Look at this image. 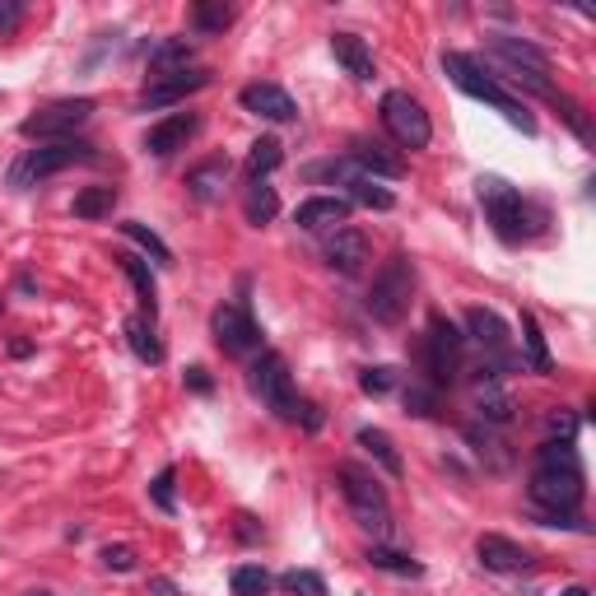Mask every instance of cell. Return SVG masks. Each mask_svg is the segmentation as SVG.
I'll use <instances>...</instances> for the list:
<instances>
[{"instance_id":"obj_1","label":"cell","mask_w":596,"mask_h":596,"mask_svg":"<svg viewBox=\"0 0 596 596\" xmlns=\"http://www.w3.org/2000/svg\"><path fill=\"white\" fill-rule=\"evenodd\" d=\"M443 75L457 84L466 98H480V103H489L494 112H503V117H508V122H513L522 136H536V117L527 112V103L508 94V89H503L494 75H485V66H480L475 56H466V52H443Z\"/></svg>"},{"instance_id":"obj_2","label":"cell","mask_w":596,"mask_h":596,"mask_svg":"<svg viewBox=\"0 0 596 596\" xmlns=\"http://www.w3.org/2000/svg\"><path fill=\"white\" fill-rule=\"evenodd\" d=\"M475 191H480V205H485V219L494 224V233H499L503 243H527L531 233H536L541 215L531 210L527 196H522L513 182H503V177H480Z\"/></svg>"},{"instance_id":"obj_3","label":"cell","mask_w":596,"mask_h":596,"mask_svg":"<svg viewBox=\"0 0 596 596\" xmlns=\"http://www.w3.org/2000/svg\"><path fill=\"white\" fill-rule=\"evenodd\" d=\"M336 480H340V494H345V503H350L354 517H359V527L387 536V531H392L387 489H382L378 480L364 471V466H354V461H340V466H336Z\"/></svg>"},{"instance_id":"obj_4","label":"cell","mask_w":596,"mask_h":596,"mask_svg":"<svg viewBox=\"0 0 596 596\" xmlns=\"http://www.w3.org/2000/svg\"><path fill=\"white\" fill-rule=\"evenodd\" d=\"M410 294H415V271H410V261L396 252L392 261H382V271L373 275V289H368V312H373V322L396 326L410 308Z\"/></svg>"},{"instance_id":"obj_5","label":"cell","mask_w":596,"mask_h":596,"mask_svg":"<svg viewBox=\"0 0 596 596\" xmlns=\"http://www.w3.org/2000/svg\"><path fill=\"white\" fill-rule=\"evenodd\" d=\"M75 163H94V145L89 140H52V145H38L28 149L24 159L10 168V187H33V182H42V177L61 173V168H75Z\"/></svg>"},{"instance_id":"obj_6","label":"cell","mask_w":596,"mask_h":596,"mask_svg":"<svg viewBox=\"0 0 596 596\" xmlns=\"http://www.w3.org/2000/svg\"><path fill=\"white\" fill-rule=\"evenodd\" d=\"M94 98H56V103H47V108H38L33 117H24L19 122V136L24 140H70L75 131H80L89 117H94Z\"/></svg>"},{"instance_id":"obj_7","label":"cell","mask_w":596,"mask_h":596,"mask_svg":"<svg viewBox=\"0 0 596 596\" xmlns=\"http://www.w3.org/2000/svg\"><path fill=\"white\" fill-rule=\"evenodd\" d=\"M461 345H466V336L457 331V322H447L443 312H434L429 317V336H424V373H429L434 392L452 387V378L461 373Z\"/></svg>"},{"instance_id":"obj_8","label":"cell","mask_w":596,"mask_h":596,"mask_svg":"<svg viewBox=\"0 0 596 596\" xmlns=\"http://www.w3.org/2000/svg\"><path fill=\"white\" fill-rule=\"evenodd\" d=\"M382 126H387V136H392L401 149H424L429 140H434L429 112H424V103L420 98H410L406 89L382 94Z\"/></svg>"},{"instance_id":"obj_9","label":"cell","mask_w":596,"mask_h":596,"mask_svg":"<svg viewBox=\"0 0 596 596\" xmlns=\"http://www.w3.org/2000/svg\"><path fill=\"white\" fill-rule=\"evenodd\" d=\"M247 382H252V392L261 396V406L271 410V415H280V420H289L294 415V382H289V364H285V354H275L266 350L257 359V364L247 368Z\"/></svg>"},{"instance_id":"obj_10","label":"cell","mask_w":596,"mask_h":596,"mask_svg":"<svg viewBox=\"0 0 596 596\" xmlns=\"http://www.w3.org/2000/svg\"><path fill=\"white\" fill-rule=\"evenodd\" d=\"M527 494L541 513H578V508H583V494H587L583 471H541V466H536Z\"/></svg>"},{"instance_id":"obj_11","label":"cell","mask_w":596,"mask_h":596,"mask_svg":"<svg viewBox=\"0 0 596 596\" xmlns=\"http://www.w3.org/2000/svg\"><path fill=\"white\" fill-rule=\"evenodd\" d=\"M210 331H215V345L224 354H252L261 345V331L252 322V312L238 308V303H219L215 317H210Z\"/></svg>"},{"instance_id":"obj_12","label":"cell","mask_w":596,"mask_h":596,"mask_svg":"<svg viewBox=\"0 0 596 596\" xmlns=\"http://www.w3.org/2000/svg\"><path fill=\"white\" fill-rule=\"evenodd\" d=\"M489 52L508 66V75H536V80L550 75V56H545L536 42L517 38V33H494V38H489Z\"/></svg>"},{"instance_id":"obj_13","label":"cell","mask_w":596,"mask_h":596,"mask_svg":"<svg viewBox=\"0 0 596 596\" xmlns=\"http://www.w3.org/2000/svg\"><path fill=\"white\" fill-rule=\"evenodd\" d=\"M210 84V70H177V75H149V84L140 89L136 108H168V103H182L187 94Z\"/></svg>"},{"instance_id":"obj_14","label":"cell","mask_w":596,"mask_h":596,"mask_svg":"<svg viewBox=\"0 0 596 596\" xmlns=\"http://www.w3.org/2000/svg\"><path fill=\"white\" fill-rule=\"evenodd\" d=\"M196 131H201V117H196V112H173V117H163V122L149 126L145 149L154 159H168L177 149H187V140L196 136Z\"/></svg>"},{"instance_id":"obj_15","label":"cell","mask_w":596,"mask_h":596,"mask_svg":"<svg viewBox=\"0 0 596 596\" xmlns=\"http://www.w3.org/2000/svg\"><path fill=\"white\" fill-rule=\"evenodd\" d=\"M238 103H243L252 117H266V122H294V117H298L294 98H289L280 84H266V80L247 84L243 94H238Z\"/></svg>"},{"instance_id":"obj_16","label":"cell","mask_w":596,"mask_h":596,"mask_svg":"<svg viewBox=\"0 0 596 596\" xmlns=\"http://www.w3.org/2000/svg\"><path fill=\"white\" fill-rule=\"evenodd\" d=\"M350 210L354 205L345 201V196H308V201L294 210V224L303 233H326V229H336V224H345Z\"/></svg>"},{"instance_id":"obj_17","label":"cell","mask_w":596,"mask_h":596,"mask_svg":"<svg viewBox=\"0 0 596 596\" xmlns=\"http://www.w3.org/2000/svg\"><path fill=\"white\" fill-rule=\"evenodd\" d=\"M368 233L364 229H336L331 233V243H326V261H331V271L340 275H359L368 266Z\"/></svg>"},{"instance_id":"obj_18","label":"cell","mask_w":596,"mask_h":596,"mask_svg":"<svg viewBox=\"0 0 596 596\" xmlns=\"http://www.w3.org/2000/svg\"><path fill=\"white\" fill-rule=\"evenodd\" d=\"M475 555H480V564H485L489 573H517L531 564L527 550L517 541H508V536H499V531H485V536L475 541Z\"/></svg>"},{"instance_id":"obj_19","label":"cell","mask_w":596,"mask_h":596,"mask_svg":"<svg viewBox=\"0 0 596 596\" xmlns=\"http://www.w3.org/2000/svg\"><path fill=\"white\" fill-rule=\"evenodd\" d=\"M331 56L345 66L350 80H373V75H378L373 52H368V42L359 38V33H331Z\"/></svg>"},{"instance_id":"obj_20","label":"cell","mask_w":596,"mask_h":596,"mask_svg":"<svg viewBox=\"0 0 596 596\" xmlns=\"http://www.w3.org/2000/svg\"><path fill=\"white\" fill-rule=\"evenodd\" d=\"M350 163L364 177H392V182H396V177H406V163L396 159V154H387L378 140H354V145H350Z\"/></svg>"},{"instance_id":"obj_21","label":"cell","mask_w":596,"mask_h":596,"mask_svg":"<svg viewBox=\"0 0 596 596\" xmlns=\"http://www.w3.org/2000/svg\"><path fill=\"white\" fill-rule=\"evenodd\" d=\"M466 331H471L475 345H485L489 354L508 350V322H503L494 308H471L466 312Z\"/></svg>"},{"instance_id":"obj_22","label":"cell","mask_w":596,"mask_h":596,"mask_svg":"<svg viewBox=\"0 0 596 596\" xmlns=\"http://www.w3.org/2000/svg\"><path fill=\"white\" fill-rule=\"evenodd\" d=\"M224 182H229V159H205L187 173V191L196 201H219V196H224Z\"/></svg>"},{"instance_id":"obj_23","label":"cell","mask_w":596,"mask_h":596,"mask_svg":"<svg viewBox=\"0 0 596 596\" xmlns=\"http://www.w3.org/2000/svg\"><path fill=\"white\" fill-rule=\"evenodd\" d=\"M359 447H364L368 457L378 461V466L392 475V480H401V475H406V461H401V452H396L392 434H382V429H359Z\"/></svg>"},{"instance_id":"obj_24","label":"cell","mask_w":596,"mask_h":596,"mask_svg":"<svg viewBox=\"0 0 596 596\" xmlns=\"http://www.w3.org/2000/svg\"><path fill=\"white\" fill-rule=\"evenodd\" d=\"M126 345L140 364H163V345L154 336V322L149 317H126Z\"/></svg>"},{"instance_id":"obj_25","label":"cell","mask_w":596,"mask_h":596,"mask_svg":"<svg viewBox=\"0 0 596 596\" xmlns=\"http://www.w3.org/2000/svg\"><path fill=\"white\" fill-rule=\"evenodd\" d=\"M513 396L503 392L499 382H480V392H475V415L485 424H508L513 420Z\"/></svg>"},{"instance_id":"obj_26","label":"cell","mask_w":596,"mask_h":596,"mask_svg":"<svg viewBox=\"0 0 596 596\" xmlns=\"http://www.w3.org/2000/svg\"><path fill=\"white\" fill-rule=\"evenodd\" d=\"M149 70L154 75H177V70H191V42L187 38H168L149 52Z\"/></svg>"},{"instance_id":"obj_27","label":"cell","mask_w":596,"mask_h":596,"mask_svg":"<svg viewBox=\"0 0 596 596\" xmlns=\"http://www.w3.org/2000/svg\"><path fill=\"white\" fill-rule=\"evenodd\" d=\"M112 205H117V187H84V191H75L70 215L75 219H108Z\"/></svg>"},{"instance_id":"obj_28","label":"cell","mask_w":596,"mask_h":596,"mask_svg":"<svg viewBox=\"0 0 596 596\" xmlns=\"http://www.w3.org/2000/svg\"><path fill=\"white\" fill-rule=\"evenodd\" d=\"M280 159H285V145L275 136H261L257 145L247 149V177H252V182H266V173H275Z\"/></svg>"},{"instance_id":"obj_29","label":"cell","mask_w":596,"mask_h":596,"mask_svg":"<svg viewBox=\"0 0 596 596\" xmlns=\"http://www.w3.org/2000/svg\"><path fill=\"white\" fill-rule=\"evenodd\" d=\"M243 215L247 224H271L275 215H280V196H275V187H266V182H252L247 187V201H243Z\"/></svg>"},{"instance_id":"obj_30","label":"cell","mask_w":596,"mask_h":596,"mask_svg":"<svg viewBox=\"0 0 596 596\" xmlns=\"http://www.w3.org/2000/svg\"><path fill=\"white\" fill-rule=\"evenodd\" d=\"M364 559L373 564V569H382V573H396V578H420V573H424L415 559L401 555V550H392V545H368Z\"/></svg>"},{"instance_id":"obj_31","label":"cell","mask_w":596,"mask_h":596,"mask_svg":"<svg viewBox=\"0 0 596 596\" xmlns=\"http://www.w3.org/2000/svg\"><path fill=\"white\" fill-rule=\"evenodd\" d=\"M117 261H122L126 280L136 285L140 303H145V312H149V322H154V271H149V261H145V257H136V252H122Z\"/></svg>"},{"instance_id":"obj_32","label":"cell","mask_w":596,"mask_h":596,"mask_svg":"<svg viewBox=\"0 0 596 596\" xmlns=\"http://www.w3.org/2000/svg\"><path fill=\"white\" fill-rule=\"evenodd\" d=\"M229 24H233V5H224V0H196L191 5V28L196 33H224Z\"/></svg>"},{"instance_id":"obj_33","label":"cell","mask_w":596,"mask_h":596,"mask_svg":"<svg viewBox=\"0 0 596 596\" xmlns=\"http://www.w3.org/2000/svg\"><path fill=\"white\" fill-rule=\"evenodd\" d=\"M345 187H350V196H345V201H359V205H373V210H392V191L387 187H378V182H373V177H364L359 173V168H354L350 177H345Z\"/></svg>"},{"instance_id":"obj_34","label":"cell","mask_w":596,"mask_h":596,"mask_svg":"<svg viewBox=\"0 0 596 596\" xmlns=\"http://www.w3.org/2000/svg\"><path fill=\"white\" fill-rule=\"evenodd\" d=\"M122 233H126V238H131V243H140V247H145V257H154V261H159V266H173V252H168V243H163V238H159V233H154V229H145L140 219H126V224H122Z\"/></svg>"},{"instance_id":"obj_35","label":"cell","mask_w":596,"mask_h":596,"mask_svg":"<svg viewBox=\"0 0 596 596\" xmlns=\"http://www.w3.org/2000/svg\"><path fill=\"white\" fill-rule=\"evenodd\" d=\"M522 340H527L531 368H536V373H555V359H550V350H545L541 322H536V317H531V312H522Z\"/></svg>"},{"instance_id":"obj_36","label":"cell","mask_w":596,"mask_h":596,"mask_svg":"<svg viewBox=\"0 0 596 596\" xmlns=\"http://www.w3.org/2000/svg\"><path fill=\"white\" fill-rule=\"evenodd\" d=\"M233 596H266L271 592V573L261 569V564H243V569H233Z\"/></svg>"},{"instance_id":"obj_37","label":"cell","mask_w":596,"mask_h":596,"mask_svg":"<svg viewBox=\"0 0 596 596\" xmlns=\"http://www.w3.org/2000/svg\"><path fill=\"white\" fill-rule=\"evenodd\" d=\"M280 587H285L289 596H326V578L312 569H289L285 578H280Z\"/></svg>"},{"instance_id":"obj_38","label":"cell","mask_w":596,"mask_h":596,"mask_svg":"<svg viewBox=\"0 0 596 596\" xmlns=\"http://www.w3.org/2000/svg\"><path fill=\"white\" fill-rule=\"evenodd\" d=\"M359 387H364L368 396H387L396 387V368H387V364L364 368V373H359Z\"/></svg>"},{"instance_id":"obj_39","label":"cell","mask_w":596,"mask_h":596,"mask_svg":"<svg viewBox=\"0 0 596 596\" xmlns=\"http://www.w3.org/2000/svg\"><path fill=\"white\" fill-rule=\"evenodd\" d=\"M406 410L410 415H420V420H429V415H438V392L434 387H406Z\"/></svg>"},{"instance_id":"obj_40","label":"cell","mask_w":596,"mask_h":596,"mask_svg":"<svg viewBox=\"0 0 596 596\" xmlns=\"http://www.w3.org/2000/svg\"><path fill=\"white\" fill-rule=\"evenodd\" d=\"M173 471H159L154 475V485H149V499H154V508H163V513H177V494H173Z\"/></svg>"},{"instance_id":"obj_41","label":"cell","mask_w":596,"mask_h":596,"mask_svg":"<svg viewBox=\"0 0 596 596\" xmlns=\"http://www.w3.org/2000/svg\"><path fill=\"white\" fill-rule=\"evenodd\" d=\"M466 443H475V452H480V457H494V466H508V457L499 452L503 443H494V438H489V429H480V424H471V429H466Z\"/></svg>"},{"instance_id":"obj_42","label":"cell","mask_w":596,"mask_h":596,"mask_svg":"<svg viewBox=\"0 0 596 596\" xmlns=\"http://www.w3.org/2000/svg\"><path fill=\"white\" fill-rule=\"evenodd\" d=\"M103 569L131 573L136 569V550H131V545H103Z\"/></svg>"},{"instance_id":"obj_43","label":"cell","mask_w":596,"mask_h":596,"mask_svg":"<svg viewBox=\"0 0 596 596\" xmlns=\"http://www.w3.org/2000/svg\"><path fill=\"white\" fill-rule=\"evenodd\" d=\"M550 103H559V112H564V122L573 126V136H578V140H592V126L583 122V112H578V103H573V98L555 94V98H550Z\"/></svg>"},{"instance_id":"obj_44","label":"cell","mask_w":596,"mask_h":596,"mask_svg":"<svg viewBox=\"0 0 596 596\" xmlns=\"http://www.w3.org/2000/svg\"><path fill=\"white\" fill-rule=\"evenodd\" d=\"M289 420H303V429L317 434V429H322V410L312 406V401H294V415H289Z\"/></svg>"},{"instance_id":"obj_45","label":"cell","mask_w":596,"mask_h":596,"mask_svg":"<svg viewBox=\"0 0 596 596\" xmlns=\"http://www.w3.org/2000/svg\"><path fill=\"white\" fill-rule=\"evenodd\" d=\"M233 536H238V541H261V527H257V517L252 513H233Z\"/></svg>"},{"instance_id":"obj_46","label":"cell","mask_w":596,"mask_h":596,"mask_svg":"<svg viewBox=\"0 0 596 596\" xmlns=\"http://www.w3.org/2000/svg\"><path fill=\"white\" fill-rule=\"evenodd\" d=\"M19 19H24V5L19 0H0V33H14Z\"/></svg>"},{"instance_id":"obj_47","label":"cell","mask_w":596,"mask_h":596,"mask_svg":"<svg viewBox=\"0 0 596 596\" xmlns=\"http://www.w3.org/2000/svg\"><path fill=\"white\" fill-rule=\"evenodd\" d=\"M550 429H555V434H564V443H573V434H578V420H573V415H550Z\"/></svg>"},{"instance_id":"obj_48","label":"cell","mask_w":596,"mask_h":596,"mask_svg":"<svg viewBox=\"0 0 596 596\" xmlns=\"http://www.w3.org/2000/svg\"><path fill=\"white\" fill-rule=\"evenodd\" d=\"M187 387L191 392H210V387H215V382H210V373H205V368H187Z\"/></svg>"},{"instance_id":"obj_49","label":"cell","mask_w":596,"mask_h":596,"mask_svg":"<svg viewBox=\"0 0 596 596\" xmlns=\"http://www.w3.org/2000/svg\"><path fill=\"white\" fill-rule=\"evenodd\" d=\"M149 592H154V596H177V587L168 583V578H154V583H149Z\"/></svg>"},{"instance_id":"obj_50","label":"cell","mask_w":596,"mask_h":596,"mask_svg":"<svg viewBox=\"0 0 596 596\" xmlns=\"http://www.w3.org/2000/svg\"><path fill=\"white\" fill-rule=\"evenodd\" d=\"M10 354H14V359H24V354H33V345H28V340H14Z\"/></svg>"},{"instance_id":"obj_51","label":"cell","mask_w":596,"mask_h":596,"mask_svg":"<svg viewBox=\"0 0 596 596\" xmlns=\"http://www.w3.org/2000/svg\"><path fill=\"white\" fill-rule=\"evenodd\" d=\"M559 596H592V592H587V587H564Z\"/></svg>"},{"instance_id":"obj_52","label":"cell","mask_w":596,"mask_h":596,"mask_svg":"<svg viewBox=\"0 0 596 596\" xmlns=\"http://www.w3.org/2000/svg\"><path fill=\"white\" fill-rule=\"evenodd\" d=\"M28 596H52V592H28Z\"/></svg>"}]
</instances>
